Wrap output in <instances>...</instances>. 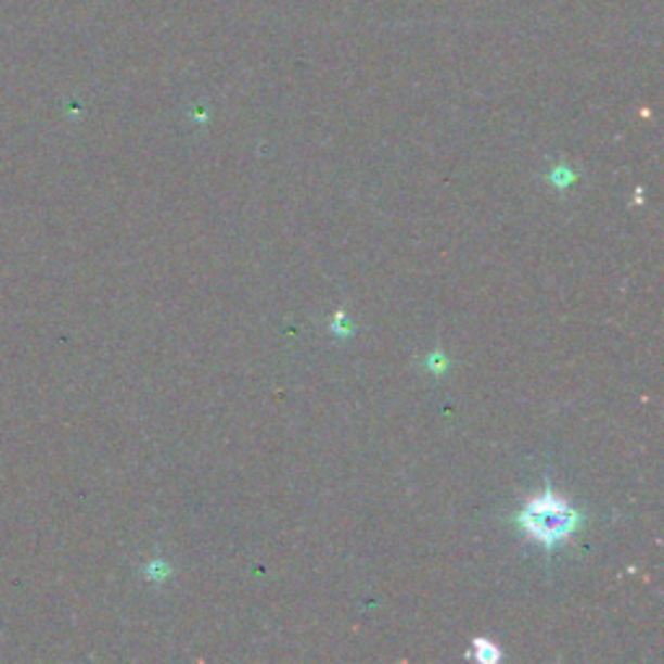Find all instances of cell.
<instances>
[{"label":"cell","mask_w":664,"mask_h":664,"mask_svg":"<svg viewBox=\"0 0 664 664\" xmlns=\"http://www.w3.org/2000/svg\"><path fill=\"white\" fill-rule=\"evenodd\" d=\"M576 522H579L576 511L550 490L533 498L520 514V524L527 529V535L546 548H553L561 540H566L574 533Z\"/></svg>","instance_id":"obj_1"},{"label":"cell","mask_w":664,"mask_h":664,"mask_svg":"<svg viewBox=\"0 0 664 664\" xmlns=\"http://www.w3.org/2000/svg\"><path fill=\"white\" fill-rule=\"evenodd\" d=\"M475 656L481 662H496L498 660V649L488 641H475Z\"/></svg>","instance_id":"obj_2"}]
</instances>
